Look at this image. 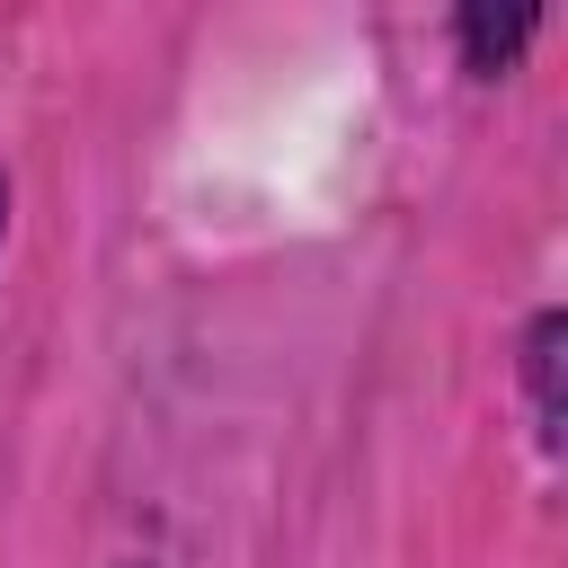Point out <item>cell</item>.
<instances>
[{"label": "cell", "instance_id": "cell-1", "mask_svg": "<svg viewBox=\"0 0 568 568\" xmlns=\"http://www.w3.org/2000/svg\"><path fill=\"white\" fill-rule=\"evenodd\" d=\"M524 27H532L524 9H515V18H488V9H479V18H470V44H479V62H497L506 44H524Z\"/></svg>", "mask_w": 568, "mask_h": 568}]
</instances>
